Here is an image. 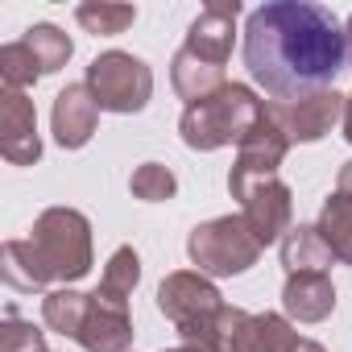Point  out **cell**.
Instances as JSON below:
<instances>
[{"label": "cell", "mask_w": 352, "mask_h": 352, "mask_svg": "<svg viewBox=\"0 0 352 352\" xmlns=\"http://www.w3.org/2000/svg\"><path fill=\"white\" fill-rule=\"evenodd\" d=\"M245 67L278 104H290L331 91L336 75L348 67V42L331 9L307 0H274L249 13Z\"/></svg>", "instance_id": "6da1fadb"}, {"label": "cell", "mask_w": 352, "mask_h": 352, "mask_svg": "<svg viewBox=\"0 0 352 352\" xmlns=\"http://www.w3.org/2000/svg\"><path fill=\"white\" fill-rule=\"evenodd\" d=\"M157 311L179 327L187 344L208 348V352H224L241 319V307H228L204 274H187V270L170 274L157 286Z\"/></svg>", "instance_id": "7a4b0ae2"}, {"label": "cell", "mask_w": 352, "mask_h": 352, "mask_svg": "<svg viewBox=\"0 0 352 352\" xmlns=\"http://www.w3.org/2000/svg\"><path fill=\"white\" fill-rule=\"evenodd\" d=\"M265 116V104L253 96V87L245 83H224L220 91H212L208 100L199 104H187L183 120H179V133L191 149H224V145H241L253 124Z\"/></svg>", "instance_id": "3957f363"}, {"label": "cell", "mask_w": 352, "mask_h": 352, "mask_svg": "<svg viewBox=\"0 0 352 352\" xmlns=\"http://www.w3.org/2000/svg\"><path fill=\"white\" fill-rule=\"evenodd\" d=\"M30 245H34L50 282H79L91 270V224L75 208L42 212Z\"/></svg>", "instance_id": "277c9868"}, {"label": "cell", "mask_w": 352, "mask_h": 352, "mask_svg": "<svg viewBox=\"0 0 352 352\" xmlns=\"http://www.w3.org/2000/svg\"><path fill=\"white\" fill-rule=\"evenodd\" d=\"M187 253L191 261L199 265V274H216V278H232V274H245L261 245L257 236L249 232L245 216H220V220H208L191 232L187 241Z\"/></svg>", "instance_id": "5b68a950"}, {"label": "cell", "mask_w": 352, "mask_h": 352, "mask_svg": "<svg viewBox=\"0 0 352 352\" xmlns=\"http://www.w3.org/2000/svg\"><path fill=\"white\" fill-rule=\"evenodd\" d=\"M87 87L104 112H141L153 96V71L124 50H108L87 67Z\"/></svg>", "instance_id": "8992f818"}, {"label": "cell", "mask_w": 352, "mask_h": 352, "mask_svg": "<svg viewBox=\"0 0 352 352\" xmlns=\"http://www.w3.org/2000/svg\"><path fill=\"white\" fill-rule=\"evenodd\" d=\"M286 149H290V141H286V133L270 120V112L253 124V133L241 141V153H236V166H232V174H228V191H232V199L249 187V183H257V179H274L278 174V166H282V157H286Z\"/></svg>", "instance_id": "52a82bcc"}, {"label": "cell", "mask_w": 352, "mask_h": 352, "mask_svg": "<svg viewBox=\"0 0 352 352\" xmlns=\"http://www.w3.org/2000/svg\"><path fill=\"white\" fill-rule=\"evenodd\" d=\"M236 199H241V216H245V224H249V232L257 236L261 249L290 232V187L278 179V174L274 179L249 183Z\"/></svg>", "instance_id": "ba28073f"}, {"label": "cell", "mask_w": 352, "mask_h": 352, "mask_svg": "<svg viewBox=\"0 0 352 352\" xmlns=\"http://www.w3.org/2000/svg\"><path fill=\"white\" fill-rule=\"evenodd\" d=\"M344 104L348 100L336 91H315V96H302L290 104H265V112L286 133V141H319L344 116Z\"/></svg>", "instance_id": "9c48e42d"}, {"label": "cell", "mask_w": 352, "mask_h": 352, "mask_svg": "<svg viewBox=\"0 0 352 352\" xmlns=\"http://www.w3.org/2000/svg\"><path fill=\"white\" fill-rule=\"evenodd\" d=\"M0 153H5L13 166H34L42 157L34 100L25 91H17V87L0 91Z\"/></svg>", "instance_id": "30bf717a"}, {"label": "cell", "mask_w": 352, "mask_h": 352, "mask_svg": "<svg viewBox=\"0 0 352 352\" xmlns=\"http://www.w3.org/2000/svg\"><path fill=\"white\" fill-rule=\"evenodd\" d=\"M50 120H54V141H58L63 149H79V145H87L91 133H96L100 100L91 96L87 83H67V87L54 96Z\"/></svg>", "instance_id": "8fae6325"}, {"label": "cell", "mask_w": 352, "mask_h": 352, "mask_svg": "<svg viewBox=\"0 0 352 352\" xmlns=\"http://www.w3.org/2000/svg\"><path fill=\"white\" fill-rule=\"evenodd\" d=\"M236 17H241V5L236 0H216L208 5L195 21H191V34H187V50L224 67L228 54H232V38H236Z\"/></svg>", "instance_id": "7c38bea8"}, {"label": "cell", "mask_w": 352, "mask_h": 352, "mask_svg": "<svg viewBox=\"0 0 352 352\" xmlns=\"http://www.w3.org/2000/svg\"><path fill=\"white\" fill-rule=\"evenodd\" d=\"M294 344H298V331L282 315H270V311L249 315V311H241L224 352H290Z\"/></svg>", "instance_id": "4fadbf2b"}, {"label": "cell", "mask_w": 352, "mask_h": 352, "mask_svg": "<svg viewBox=\"0 0 352 352\" xmlns=\"http://www.w3.org/2000/svg\"><path fill=\"white\" fill-rule=\"evenodd\" d=\"M75 340L87 352H129V344H133V319H129V311L108 307V302H100L91 294L87 319H83V327H79Z\"/></svg>", "instance_id": "5bb4252c"}, {"label": "cell", "mask_w": 352, "mask_h": 352, "mask_svg": "<svg viewBox=\"0 0 352 352\" xmlns=\"http://www.w3.org/2000/svg\"><path fill=\"white\" fill-rule=\"evenodd\" d=\"M282 307L298 323H319L336 307V286L327 274H290L282 286Z\"/></svg>", "instance_id": "9a60e30c"}, {"label": "cell", "mask_w": 352, "mask_h": 352, "mask_svg": "<svg viewBox=\"0 0 352 352\" xmlns=\"http://www.w3.org/2000/svg\"><path fill=\"white\" fill-rule=\"evenodd\" d=\"M170 79H174V91H179L183 100L199 104V100H208L212 91L224 87V67H216V63H208V58H199V54H191L183 46L179 54H174V63H170Z\"/></svg>", "instance_id": "2e32d148"}, {"label": "cell", "mask_w": 352, "mask_h": 352, "mask_svg": "<svg viewBox=\"0 0 352 352\" xmlns=\"http://www.w3.org/2000/svg\"><path fill=\"white\" fill-rule=\"evenodd\" d=\"M331 261H336V253L327 249V241L315 224H298L282 236V265L290 274H323Z\"/></svg>", "instance_id": "e0dca14e"}, {"label": "cell", "mask_w": 352, "mask_h": 352, "mask_svg": "<svg viewBox=\"0 0 352 352\" xmlns=\"http://www.w3.org/2000/svg\"><path fill=\"white\" fill-rule=\"evenodd\" d=\"M137 278H141V261H137V253L124 245V249H116V253L108 257L96 298H100V302H108V307H120V311H129V298H133V286H137Z\"/></svg>", "instance_id": "ac0fdd59"}, {"label": "cell", "mask_w": 352, "mask_h": 352, "mask_svg": "<svg viewBox=\"0 0 352 352\" xmlns=\"http://www.w3.org/2000/svg\"><path fill=\"white\" fill-rule=\"evenodd\" d=\"M315 228L323 232V241H327V249L336 253V261L352 265V199H348L344 191L327 195V204H323Z\"/></svg>", "instance_id": "d6986e66"}, {"label": "cell", "mask_w": 352, "mask_h": 352, "mask_svg": "<svg viewBox=\"0 0 352 352\" xmlns=\"http://www.w3.org/2000/svg\"><path fill=\"white\" fill-rule=\"evenodd\" d=\"M0 274H5V282L13 290H42V286H50V278H46V270H42V261H38L30 241H9L5 245V253H0Z\"/></svg>", "instance_id": "ffe728a7"}, {"label": "cell", "mask_w": 352, "mask_h": 352, "mask_svg": "<svg viewBox=\"0 0 352 352\" xmlns=\"http://www.w3.org/2000/svg\"><path fill=\"white\" fill-rule=\"evenodd\" d=\"M87 307H91V294H79V290H50L42 298V319L50 331H63V336H79L83 319H87Z\"/></svg>", "instance_id": "44dd1931"}, {"label": "cell", "mask_w": 352, "mask_h": 352, "mask_svg": "<svg viewBox=\"0 0 352 352\" xmlns=\"http://www.w3.org/2000/svg\"><path fill=\"white\" fill-rule=\"evenodd\" d=\"M30 50H34V58H38V67H42V75H54V71H63L67 67V58H71V38L58 30V25H30L25 30V38H21Z\"/></svg>", "instance_id": "7402d4cb"}, {"label": "cell", "mask_w": 352, "mask_h": 352, "mask_svg": "<svg viewBox=\"0 0 352 352\" xmlns=\"http://www.w3.org/2000/svg\"><path fill=\"white\" fill-rule=\"evenodd\" d=\"M75 17H79V25H83L87 34H96V38H116V34H124V30L137 21V9H133V5H79Z\"/></svg>", "instance_id": "603a6c76"}, {"label": "cell", "mask_w": 352, "mask_h": 352, "mask_svg": "<svg viewBox=\"0 0 352 352\" xmlns=\"http://www.w3.org/2000/svg\"><path fill=\"white\" fill-rule=\"evenodd\" d=\"M0 75H5V87L21 91V87L38 83L42 67H38V58L25 42H9V46H0Z\"/></svg>", "instance_id": "cb8c5ba5"}, {"label": "cell", "mask_w": 352, "mask_h": 352, "mask_svg": "<svg viewBox=\"0 0 352 352\" xmlns=\"http://www.w3.org/2000/svg\"><path fill=\"white\" fill-rule=\"evenodd\" d=\"M129 187H133V195L145 199V204H162V199H170L174 191H179L174 174H170L162 162H145V166H137V170H133V179H129Z\"/></svg>", "instance_id": "d4e9b609"}, {"label": "cell", "mask_w": 352, "mask_h": 352, "mask_svg": "<svg viewBox=\"0 0 352 352\" xmlns=\"http://www.w3.org/2000/svg\"><path fill=\"white\" fill-rule=\"evenodd\" d=\"M0 352H46V340L34 323H21L17 315H9V323L0 327Z\"/></svg>", "instance_id": "484cf974"}, {"label": "cell", "mask_w": 352, "mask_h": 352, "mask_svg": "<svg viewBox=\"0 0 352 352\" xmlns=\"http://www.w3.org/2000/svg\"><path fill=\"white\" fill-rule=\"evenodd\" d=\"M340 191L352 199V162H344V166H340Z\"/></svg>", "instance_id": "4316f807"}, {"label": "cell", "mask_w": 352, "mask_h": 352, "mask_svg": "<svg viewBox=\"0 0 352 352\" xmlns=\"http://www.w3.org/2000/svg\"><path fill=\"white\" fill-rule=\"evenodd\" d=\"M290 352H323V344H315V340H298Z\"/></svg>", "instance_id": "83f0119b"}, {"label": "cell", "mask_w": 352, "mask_h": 352, "mask_svg": "<svg viewBox=\"0 0 352 352\" xmlns=\"http://www.w3.org/2000/svg\"><path fill=\"white\" fill-rule=\"evenodd\" d=\"M344 137L352 141V96H348V104H344Z\"/></svg>", "instance_id": "f1b7e54d"}, {"label": "cell", "mask_w": 352, "mask_h": 352, "mask_svg": "<svg viewBox=\"0 0 352 352\" xmlns=\"http://www.w3.org/2000/svg\"><path fill=\"white\" fill-rule=\"evenodd\" d=\"M344 42H348V67H352V17H348V25H344Z\"/></svg>", "instance_id": "f546056e"}, {"label": "cell", "mask_w": 352, "mask_h": 352, "mask_svg": "<svg viewBox=\"0 0 352 352\" xmlns=\"http://www.w3.org/2000/svg\"><path fill=\"white\" fill-rule=\"evenodd\" d=\"M170 352H208V348H195V344H183V348H170Z\"/></svg>", "instance_id": "4dcf8cb0"}]
</instances>
